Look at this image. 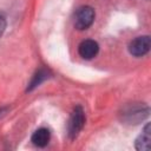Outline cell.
I'll list each match as a JSON object with an SVG mask.
<instances>
[{"label":"cell","instance_id":"3","mask_svg":"<svg viewBox=\"0 0 151 151\" xmlns=\"http://www.w3.org/2000/svg\"><path fill=\"white\" fill-rule=\"evenodd\" d=\"M96 13L90 6H81L77 9L74 14V27L79 31L87 29L94 21Z\"/></svg>","mask_w":151,"mask_h":151},{"label":"cell","instance_id":"7","mask_svg":"<svg viewBox=\"0 0 151 151\" xmlns=\"http://www.w3.org/2000/svg\"><path fill=\"white\" fill-rule=\"evenodd\" d=\"M150 124L147 123L144 127V130L142 131V133L137 137L136 139V149L138 151H149L150 150Z\"/></svg>","mask_w":151,"mask_h":151},{"label":"cell","instance_id":"1","mask_svg":"<svg viewBox=\"0 0 151 151\" xmlns=\"http://www.w3.org/2000/svg\"><path fill=\"white\" fill-rule=\"evenodd\" d=\"M149 106L142 104H132L126 106L123 112H122V117L123 120L126 122L127 124H138L140 120L145 119L149 116Z\"/></svg>","mask_w":151,"mask_h":151},{"label":"cell","instance_id":"9","mask_svg":"<svg viewBox=\"0 0 151 151\" xmlns=\"http://www.w3.org/2000/svg\"><path fill=\"white\" fill-rule=\"evenodd\" d=\"M6 25H7L6 24V18L2 14H0V38L2 37V34L6 29Z\"/></svg>","mask_w":151,"mask_h":151},{"label":"cell","instance_id":"5","mask_svg":"<svg viewBox=\"0 0 151 151\" xmlns=\"http://www.w3.org/2000/svg\"><path fill=\"white\" fill-rule=\"evenodd\" d=\"M99 52V45L97 41L92 39L83 40L78 46V53L84 59H92L94 58Z\"/></svg>","mask_w":151,"mask_h":151},{"label":"cell","instance_id":"6","mask_svg":"<svg viewBox=\"0 0 151 151\" xmlns=\"http://www.w3.org/2000/svg\"><path fill=\"white\" fill-rule=\"evenodd\" d=\"M50 139H51V133L46 127H40L35 130L31 137L32 143L38 147H45L48 144Z\"/></svg>","mask_w":151,"mask_h":151},{"label":"cell","instance_id":"8","mask_svg":"<svg viewBox=\"0 0 151 151\" xmlns=\"http://www.w3.org/2000/svg\"><path fill=\"white\" fill-rule=\"evenodd\" d=\"M47 77H48V72H47L46 70H44V68L38 70V71L34 73L33 78L31 79V81H29V84H28V86H27V91H32L33 88H35L37 86H39Z\"/></svg>","mask_w":151,"mask_h":151},{"label":"cell","instance_id":"4","mask_svg":"<svg viewBox=\"0 0 151 151\" xmlns=\"http://www.w3.org/2000/svg\"><path fill=\"white\" fill-rule=\"evenodd\" d=\"M150 45H151V40H150L149 35H139L130 41L129 52L133 57L139 58V57L145 55L150 51Z\"/></svg>","mask_w":151,"mask_h":151},{"label":"cell","instance_id":"2","mask_svg":"<svg viewBox=\"0 0 151 151\" xmlns=\"http://www.w3.org/2000/svg\"><path fill=\"white\" fill-rule=\"evenodd\" d=\"M85 124V113L81 106H76L71 113L68 125H67V133L71 139L77 138L79 132L83 130Z\"/></svg>","mask_w":151,"mask_h":151}]
</instances>
